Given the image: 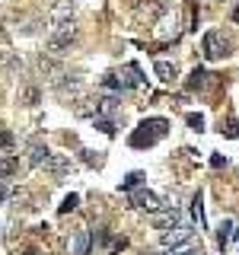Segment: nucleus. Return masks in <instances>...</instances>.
Listing matches in <instances>:
<instances>
[{"label":"nucleus","instance_id":"nucleus-1","mask_svg":"<svg viewBox=\"0 0 239 255\" xmlns=\"http://www.w3.org/2000/svg\"><path fill=\"white\" fill-rule=\"evenodd\" d=\"M74 38H77L74 19H70V22H61V26H51V35H48V54L64 58V54L70 51V45H74Z\"/></svg>","mask_w":239,"mask_h":255},{"label":"nucleus","instance_id":"nucleus-2","mask_svg":"<svg viewBox=\"0 0 239 255\" xmlns=\"http://www.w3.org/2000/svg\"><path fill=\"white\" fill-rule=\"evenodd\" d=\"M223 54H230V42L223 38V32L211 29V32L204 35V58H207V61H220Z\"/></svg>","mask_w":239,"mask_h":255},{"label":"nucleus","instance_id":"nucleus-3","mask_svg":"<svg viewBox=\"0 0 239 255\" xmlns=\"http://www.w3.org/2000/svg\"><path fill=\"white\" fill-rule=\"evenodd\" d=\"M188 239H195V230H191L188 223H175L172 230H163V249L179 246V243H188Z\"/></svg>","mask_w":239,"mask_h":255},{"label":"nucleus","instance_id":"nucleus-4","mask_svg":"<svg viewBox=\"0 0 239 255\" xmlns=\"http://www.w3.org/2000/svg\"><path fill=\"white\" fill-rule=\"evenodd\" d=\"M70 169H74V163H70V156H64V153H51L45 159V172L54 175V179H64Z\"/></svg>","mask_w":239,"mask_h":255},{"label":"nucleus","instance_id":"nucleus-5","mask_svg":"<svg viewBox=\"0 0 239 255\" xmlns=\"http://www.w3.org/2000/svg\"><path fill=\"white\" fill-rule=\"evenodd\" d=\"M70 19H74V3L70 0H54L51 10H48V22L61 26V22H70Z\"/></svg>","mask_w":239,"mask_h":255},{"label":"nucleus","instance_id":"nucleus-6","mask_svg":"<svg viewBox=\"0 0 239 255\" xmlns=\"http://www.w3.org/2000/svg\"><path fill=\"white\" fill-rule=\"evenodd\" d=\"M239 236V220L236 217H227L220 223V230H217V243H220V249H227L230 243H233V239Z\"/></svg>","mask_w":239,"mask_h":255},{"label":"nucleus","instance_id":"nucleus-7","mask_svg":"<svg viewBox=\"0 0 239 255\" xmlns=\"http://www.w3.org/2000/svg\"><path fill=\"white\" fill-rule=\"evenodd\" d=\"M175 223H182L179 207H169V211H156V214H153V227H156V230H172Z\"/></svg>","mask_w":239,"mask_h":255},{"label":"nucleus","instance_id":"nucleus-8","mask_svg":"<svg viewBox=\"0 0 239 255\" xmlns=\"http://www.w3.org/2000/svg\"><path fill=\"white\" fill-rule=\"evenodd\" d=\"M86 249H90V233L86 230H74V236L67 243V255H86Z\"/></svg>","mask_w":239,"mask_h":255},{"label":"nucleus","instance_id":"nucleus-9","mask_svg":"<svg viewBox=\"0 0 239 255\" xmlns=\"http://www.w3.org/2000/svg\"><path fill=\"white\" fill-rule=\"evenodd\" d=\"M26 153H29V156H26V163H29V166H45V159L51 156L42 140H29V150H26Z\"/></svg>","mask_w":239,"mask_h":255},{"label":"nucleus","instance_id":"nucleus-10","mask_svg":"<svg viewBox=\"0 0 239 255\" xmlns=\"http://www.w3.org/2000/svg\"><path fill=\"white\" fill-rule=\"evenodd\" d=\"M163 255H204V249H201V243L188 239V243H179V246H169V249H163Z\"/></svg>","mask_w":239,"mask_h":255},{"label":"nucleus","instance_id":"nucleus-11","mask_svg":"<svg viewBox=\"0 0 239 255\" xmlns=\"http://www.w3.org/2000/svg\"><path fill=\"white\" fill-rule=\"evenodd\" d=\"M134 204L143 207V211H150V214L159 211V198L153 195V191H140V195H134Z\"/></svg>","mask_w":239,"mask_h":255},{"label":"nucleus","instance_id":"nucleus-12","mask_svg":"<svg viewBox=\"0 0 239 255\" xmlns=\"http://www.w3.org/2000/svg\"><path fill=\"white\" fill-rule=\"evenodd\" d=\"M153 74L163 80V83H172V80H175V64H169V61H156V64H153Z\"/></svg>","mask_w":239,"mask_h":255},{"label":"nucleus","instance_id":"nucleus-13","mask_svg":"<svg viewBox=\"0 0 239 255\" xmlns=\"http://www.w3.org/2000/svg\"><path fill=\"white\" fill-rule=\"evenodd\" d=\"M175 32H179V16H166L163 22H159L156 26V35H163V38H169V35H175Z\"/></svg>","mask_w":239,"mask_h":255},{"label":"nucleus","instance_id":"nucleus-14","mask_svg":"<svg viewBox=\"0 0 239 255\" xmlns=\"http://www.w3.org/2000/svg\"><path fill=\"white\" fill-rule=\"evenodd\" d=\"M16 172H19V159H16V156H3V159H0V182L10 179V175H16Z\"/></svg>","mask_w":239,"mask_h":255},{"label":"nucleus","instance_id":"nucleus-15","mask_svg":"<svg viewBox=\"0 0 239 255\" xmlns=\"http://www.w3.org/2000/svg\"><path fill=\"white\" fill-rule=\"evenodd\" d=\"M38 99H42V90H38V86H22V93H19L22 106H38Z\"/></svg>","mask_w":239,"mask_h":255},{"label":"nucleus","instance_id":"nucleus-16","mask_svg":"<svg viewBox=\"0 0 239 255\" xmlns=\"http://www.w3.org/2000/svg\"><path fill=\"white\" fill-rule=\"evenodd\" d=\"M207 83V74L204 70H191V80H188V90H201Z\"/></svg>","mask_w":239,"mask_h":255},{"label":"nucleus","instance_id":"nucleus-17","mask_svg":"<svg viewBox=\"0 0 239 255\" xmlns=\"http://www.w3.org/2000/svg\"><path fill=\"white\" fill-rule=\"evenodd\" d=\"M191 214H195L198 227H201V223H204V214H201V198H195V207H191Z\"/></svg>","mask_w":239,"mask_h":255},{"label":"nucleus","instance_id":"nucleus-18","mask_svg":"<svg viewBox=\"0 0 239 255\" xmlns=\"http://www.w3.org/2000/svg\"><path fill=\"white\" fill-rule=\"evenodd\" d=\"M13 201H16V207H26V201H29V191H13Z\"/></svg>","mask_w":239,"mask_h":255},{"label":"nucleus","instance_id":"nucleus-19","mask_svg":"<svg viewBox=\"0 0 239 255\" xmlns=\"http://www.w3.org/2000/svg\"><path fill=\"white\" fill-rule=\"evenodd\" d=\"M77 207V195H70V198H64V204H61V211L67 214V211H74Z\"/></svg>","mask_w":239,"mask_h":255},{"label":"nucleus","instance_id":"nucleus-20","mask_svg":"<svg viewBox=\"0 0 239 255\" xmlns=\"http://www.w3.org/2000/svg\"><path fill=\"white\" fill-rule=\"evenodd\" d=\"M188 125L195 128V131H201V125H204V122H201V115H188Z\"/></svg>","mask_w":239,"mask_h":255},{"label":"nucleus","instance_id":"nucleus-21","mask_svg":"<svg viewBox=\"0 0 239 255\" xmlns=\"http://www.w3.org/2000/svg\"><path fill=\"white\" fill-rule=\"evenodd\" d=\"M10 143H13V137L6 131H0V147H10Z\"/></svg>","mask_w":239,"mask_h":255},{"label":"nucleus","instance_id":"nucleus-22","mask_svg":"<svg viewBox=\"0 0 239 255\" xmlns=\"http://www.w3.org/2000/svg\"><path fill=\"white\" fill-rule=\"evenodd\" d=\"M3 198H6V185L0 182V204H3Z\"/></svg>","mask_w":239,"mask_h":255}]
</instances>
